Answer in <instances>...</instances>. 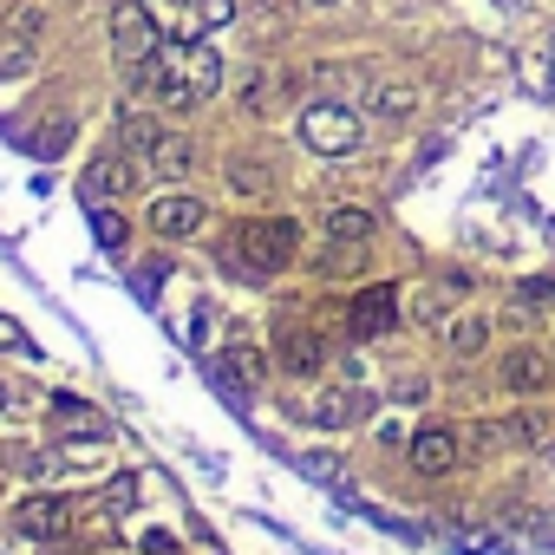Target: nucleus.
I'll return each instance as SVG.
<instances>
[{
  "instance_id": "obj_6",
  "label": "nucleus",
  "mask_w": 555,
  "mask_h": 555,
  "mask_svg": "<svg viewBox=\"0 0 555 555\" xmlns=\"http://www.w3.org/2000/svg\"><path fill=\"white\" fill-rule=\"evenodd\" d=\"M14 529L34 535V542H60V535L79 529V503L73 496H27L21 516H14Z\"/></svg>"
},
{
  "instance_id": "obj_27",
  "label": "nucleus",
  "mask_w": 555,
  "mask_h": 555,
  "mask_svg": "<svg viewBox=\"0 0 555 555\" xmlns=\"http://www.w3.org/2000/svg\"><path fill=\"white\" fill-rule=\"evenodd\" d=\"M131 503H138V477H112V490H105V509H112V516H125Z\"/></svg>"
},
{
  "instance_id": "obj_29",
  "label": "nucleus",
  "mask_w": 555,
  "mask_h": 555,
  "mask_svg": "<svg viewBox=\"0 0 555 555\" xmlns=\"http://www.w3.org/2000/svg\"><path fill=\"white\" fill-rule=\"evenodd\" d=\"M196 347H216V308H196Z\"/></svg>"
},
{
  "instance_id": "obj_5",
  "label": "nucleus",
  "mask_w": 555,
  "mask_h": 555,
  "mask_svg": "<svg viewBox=\"0 0 555 555\" xmlns=\"http://www.w3.org/2000/svg\"><path fill=\"white\" fill-rule=\"evenodd\" d=\"M157 47H164V27L151 21V8H144V0H125V8L112 14V53H118V66H138Z\"/></svg>"
},
{
  "instance_id": "obj_23",
  "label": "nucleus",
  "mask_w": 555,
  "mask_h": 555,
  "mask_svg": "<svg viewBox=\"0 0 555 555\" xmlns=\"http://www.w3.org/2000/svg\"><path fill=\"white\" fill-rule=\"evenodd\" d=\"M516 295H522V308H555V274H529Z\"/></svg>"
},
{
  "instance_id": "obj_16",
  "label": "nucleus",
  "mask_w": 555,
  "mask_h": 555,
  "mask_svg": "<svg viewBox=\"0 0 555 555\" xmlns=\"http://www.w3.org/2000/svg\"><path fill=\"white\" fill-rule=\"evenodd\" d=\"M444 347H451L457 360H477V353L490 347V321H483V314H457V321L444 327Z\"/></svg>"
},
{
  "instance_id": "obj_9",
  "label": "nucleus",
  "mask_w": 555,
  "mask_h": 555,
  "mask_svg": "<svg viewBox=\"0 0 555 555\" xmlns=\"http://www.w3.org/2000/svg\"><path fill=\"white\" fill-rule=\"evenodd\" d=\"M457 444H464V438H457L451 425H418V431H412V470H418V477H444V470L457 464Z\"/></svg>"
},
{
  "instance_id": "obj_2",
  "label": "nucleus",
  "mask_w": 555,
  "mask_h": 555,
  "mask_svg": "<svg viewBox=\"0 0 555 555\" xmlns=\"http://www.w3.org/2000/svg\"><path fill=\"white\" fill-rule=\"evenodd\" d=\"M360 138H366V125H360V112L340 105V99H314V105L301 112V144L321 151V157H353Z\"/></svg>"
},
{
  "instance_id": "obj_7",
  "label": "nucleus",
  "mask_w": 555,
  "mask_h": 555,
  "mask_svg": "<svg viewBox=\"0 0 555 555\" xmlns=\"http://www.w3.org/2000/svg\"><path fill=\"white\" fill-rule=\"evenodd\" d=\"M399 321V288L392 282H366L360 295H353V308H347V334L353 340H373V334H386Z\"/></svg>"
},
{
  "instance_id": "obj_15",
  "label": "nucleus",
  "mask_w": 555,
  "mask_h": 555,
  "mask_svg": "<svg viewBox=\"0 0 555 555\" xmlns=\"http://www.w3.org/2000/svg\"><path fill=\"white\" fill-rule=\"evenodd\" d=\"M222 360H229V379H235V386H248V392L268 379V360H261V347H255V340H222Z\"/></svg>"
},
{
  "instance_id": "obj_1",
  "label": "nucleus",
  "mask_w": 555,
  "mask_h": 555,
  "mask_svg": "<svg viewBox=\"0 0 555 555\" xmlns=\"http://www.w3.org/2000/svg\"><path fill=\"white\" fill-rule=\"evenodd\" d=\"M235 268L242 274H255V282H268V274H282V268H295V255H301V229L288 222V216H261V222H242L235 235Z\"/></svg>"
},
{
  "instance_id": "obj_11",
  "label": "nucleus",
  "mask_w": 555,
  "mask_h": 555,
  "mask_svg": "<svg viewBox=\"0 0 555 555\" xmlns=\"http://www.w3.org/2000/svg\"><path fill=\"white\" fill-rule=\"evenodd\" d=\"M274 360H282V373H295V379H308V373H321L327 366V340L321 334H308V327H282V347H274Z\"/></svg>"
},
{
  "instance_id": "obj_13",
  "label": "nucleus",
  "mask_w": 555,
  "mask_h": 555,
  "mask_svg": "<svg viewBox=\"0 0 555 555\" xmlns=\"http://www.w3.org/2000/svg\"><path fill=\"white\" fill-rule=\"evenodd\" d=\"M196 222H203V203H196V196H157V203H151V229L170 235V242L190 235Z\"/></svg>"
},
{
  "instance_id": "obj_21",
  "label": "nucleus",
  "mask_w": 555,
  "mask_h": 555,
  "mask_svg": "<svg viewBox=\"0 0 555 555\" xmlns=\"http://www.w3.org/2000/svg\"><path fill=\"white\" fill-rule=\"evenodd\" d=\"M92 235H99V242H105V248L118 255V248L131 242V222H125L118 209H105V203H99V209H92Z\"/></svg>"
},
{
  "instance_id": "obj_25",
  "label": "nucleus",
  "mask_w": 555,
  "mask_h": 555,
  "mask_svg": "<svg viewBox=\"0 0 555 555\" xmlns=\"http://www.w3.org/2000/svg\"><path fill=\"white\" fill-rule=\"evenodd\" d=\"M157 131H164L157 118H125V151H151V144H157Z\"/></svg>"
},
{
  "instance_id": "obj_26",
  "label": "nucleus",
  "mask_w": 555,
  "mask_h": 555,
  "mask_svg": "<svg viewBox=\"0 0 555 555\" xmlns=\"http://www.w3.org/2000/svg\"><path fill=\"white\" fill-rule=\"evenodd\" d=\"M66 138H73V125H66V118H53V125L34 138V151H40V157H60V151H66Z\"/></svg>"
},
{
  "instance_id": "obj_10",
  "label": "nucleus",
  "mask_w": 555,
  "mask_h": 555,
  "mask_svg": "<svg viewBox=\"0 0 555 555\" xmlns=\"http://www.w3.org/2000/svg\"><path fill=\"white\" fill-rule=\"evenodd\" d=\"M366 412H373V399H366L360 386H340V392H321V399L301 405V418H308V425H327V431H334V425H360Z\"/></svg>"
},
{
  "instance_id": "obj_19",
  "label": "nucleus",
  "mask_w": 555,
  "mask_h": 555,
  "mask_svg": "<svg viewBox=\"0 0 555 555\" xmlns=\"http://www.w3.org/2000/svg\"><path fill=\"white\" fill-rule=\"evenodd\" d=\"M327 235H334V242H366V235H373V216L353 209V203H334V209H327Z\"/></svg>"
},
{
  "instance_id": "obj_12",
  "label": "nucleus",
  "mask_w": 555,
  "mask_h": 555,
  "mask_svg": "<svg viewBox=\"0 0 555 555\" xmlns=\"http://www.w3.org/2000/svg\"><path fill=\"white\" fill-rule=\"evenodd\" d=\"M125 183H131V177H125V157H118V151H99V157H92V164L79 170V190H86L92 203H105V196H118Z\"/></svg>"
},
{
  "instance_id": "obj_24",
  "label": "nucleus",
  "mask_w": 555,
  "mask_h": 555,
  "mask_svg": "<svg viewBox=\"0 0 555 555\" xmlns=\"http://www.w3.org/2000/svg\"><path fill=\"white\" fill-rule=\"evenodd\" d=\"M274 86H282V79H274V73L248 79V86H242V105H248V112H268V105H274Z\"/></svg>"
},
{
  "instance_id": "obj_14",
  "label": "nucleus",
  "mask_w": 555,
  "mask_h": 555,
  "mask_svg": "<svg viewBox=\"0 0 555 555\" xmlns=\"http://www.w3.org/2000/svg\"><path fill=\"white\" fill-rule=\"evenodd\" d=\"M190 164H196V144L177 138V131H157V144H151V170H157V177H190Z\"/></svg>"
},
{
  "instance_id": "obj_4",
  "label": "nucleus",
  "mask_w": 555,
  "mask_h": 555,
  "mask_svg": "<svg viewBox=\"0 0 555 555\" xmlns=\"http://www.w3.org/2000/svg\"><path fill=\"white\" fill-rule=\"evenodd\" d=\"M151 8V21L164 27V34H177V40H196V34H209V27H229L235 21V0H144Z\"/></svg>"
},
{
  "instance_id": "obj_22",
  "label": "nucleus",
  "mask_w": 555,
  "mask_h": 555,
  "mask_svg": "<svg viewBox=\"0 0 555 555\" xmlns=\"http://www.w3.org/2000/svg\"><path fill=\"white\" fill-rule=\"evenodd\" d=\"M0 353H27V360H34V334H27L14 314H0Z\"/></svg>"
},
{
  "instance_id": "obj_20",
  "label": "nucleus",
  "mask_w": 555,
  "mask_h": 555,
  "mask_svg": "<svg viewBox=\"0 0 555 555\" xmlns=\"http://www.w3.org/2000/svg\"><path fill=\"white\" fill-rule=\"evenodd\" d=\"M274 177H268V164H255V157H229V190L235 196H261Z\"/></svg>"
},
{
  "instance_id": "obj_31",
  "label": "nucleus",
  "mask_w": 555,
  "mask_h": 555,
  "mask_svg": "<svg viewBox=\"0 0 555 555\" xmlns=\"http://www.w3.org/2000/svg\"><path fill=\"white\" fill-rule=\"evenodd\" d=\"M0 412H8V386H0Z\"/></svg>"
},
{
  "instance_id": "obj_17",
  "label": "nucleus",
  "mask_w": 555,
  "mask_h": 555,
  "mask_svg": "<svg viewBox=\"0 0 555 555\" xmlns=\"http://www.w3.org/2000/svg\"><path fill=\"white\" fill-rule=\"evenodd\" d=\"M366 112H373V118H412V112H418V92H412V86L379 79V86L366 92Z\"/></svg>"
},
{
  "instance_id": "obj_8",
  "label": "nucleus",
  "mask_w": 555,
  "mask_h": 555,
  "mask_svg": "<svg viewBox=\"0 0 555 555\" xmlns=\"http://www.w3.org/2000/svg\"><path fill=\"white\" fill-rule=\"evenodd\" d=\"M548 373H555V353L548 347H509L496 360V379L509 392H548Z\"/></svg>"
},
{
  "instance_id": "obj_18",
  "label": "nucleus",
  "mask_w": 555,
  "mask_h": 555,
  "mask_svg": "<svg viewBox=\"0 0 555 555\" xmlns=\"http://www.w3.org/2000/svg\"><path fill=\"white\" fill-rule=\"evenodd\" d=\"M53 418H60L66 431H86V438H105V418H99V412H92L86 399H73V392H60V399H53Z\"/></svg>"
},
{
  "instance_id": "obj_30",
  "label": "nucleus",
  "mask_w": 555,
  "mask_h": 555,
  "mask_svg": "<svg viewBox=\"0 0 555 555\" xmlns=\"http://www.w3.org/2000/svg\"><path fill=\"white\" fill-rule=\"evenodd\" d=\"M314 8H340V0H314Z\"/></svg>"
},
{
  "instance_id": "obj_3",
  "label": "nucleus",
  "mask_w": 555,
  "mask_h": 555,
  "mask_svg": "<svg viewBox=\"0 0 555 555\" xmlns=\"http://www.w3.org/2000/svg\"><path fill=\"white\" fill-rule=\"evenodd\" d=\"M164 86H183V92H196V99H216L222 92V60L203 47V40H177V47H164ZM157 86V92H164Z\"/></svg>"
},
{
  "instance_id": "obj_28",
  "label": "nucleus",
  "mask_w": 555,
  "mask_h": 555,
  "mask_svg": "<svg viewBox=\"0 0 555 555\" xmlns=\"http://www.w3.org/2000/svg\"><path fill=\"white\" fill-rule=\"evenodd\" d=\"M34 34H40V8H27V14H14V21H8V40L34 47Z\"/></svg>"
}]
</instances>
